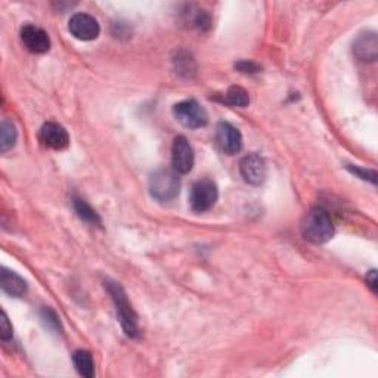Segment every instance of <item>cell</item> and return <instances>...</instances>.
<instances>
[{
  "label": "cell",
  "instance_id": "1",
  "mask_svg": "<svg viewBox=\"0 0 378 378\" xmlns=\"http://www.w3.org/2000/svg\"><path fill=\"white\" fill-rule=\"evenodd\" d=\"M303 238L313 244L328 242L334 235V225L324 209H312L301 222Z\"/></svg>",
  "mask_w": 378,
  "mask_h": 378
},
{
  "label": "cell",
  "instance_id": "2",
  "mask_svg": "<svg viewBox=\"0 0 378 378\" xmlns=\"http://www.w3.org/2000/svg\"><path fill=\"white\" fill-rule=\"evenodd\" d=\"M105 288L109 292V296H111V299L116 304L118 321L121 324V328H123V331L126 333V336H129L132 338L138 337V334H139L138 316H136L135 310H133L123 287L114 281H105Z\"/></svg>",
  "mask_w": 378,
  "mask_h": 378
},
{
  "label": "cell",
  "instance_id": "3",
  "mask_svg": "<svg viewBox=\"0 0 378 378\" xmlns=\"http://www.w3.org/2000/svg\"><path fill=\"white\" fill-rule=\"evenodd\" d=\"M150 192L158 203L173 201L180 192L179 173L170 168H160L150 178Z\"/></svg>",
  "mask_w": 378,
  "mask_h": 378
},
{
  "label": "cell",
  "instance_id": "4",
  "mask_svg": "<svg viewBox=\"0 0 378 378\" xmlns=\"http://www.w3.org/2000/svg\"><path fill=\"white\" fill-rule=\"evenodd\" d=\"M219 198L217 185L212 179H203L195 182L191 189V207L194 212L204 213L210 210Z\"/></svg>",
  "mask_w": 378,
  "mask_h": 378
},
{
  "label": "cell",
  "instance_id": "5",
  "mask_svg": "<svg viewBox=\"0 0 378 378\" xmlns=\"http://www.w3.org/2000/svg\"><path fill=\"white\" fill-rule=\"evenodd\" d=\"M173 114L179 123L188 129H200L209 123V114L194 100L176 104L173 108Z\"/></svg>",
  "mask_w": 378,
  "mask_h": 378
},
{
  "label": "cell",
  "instance_id": "6",
  "mask_svg": "<svg viewBox=\"0 0 378 378\" xmlns=\"http://www.w3.org/2000/svg\"><path fill=\"white\" fill-rule=\"evenodd\" d=\"M68 30L76 39L83 42L95 40L101 33L100 24H97V21L92 15L88 14L72 15L68 22Z\"/></svg>",
  "mask_w": 378,
  "mask_h": 378
},
{
  "label": "cell",
  "instance_id": "7",
  "mask_svg": "<svg viewBox=\"0 0 378 378\" xmlns=\"http://www.w3.org/2000/svg\"><path fill=\"white\" fill-rule=\"evenodd\" d=\"M194 150L185 136H178L172 146V166L179 175L189 173L194 167Z\"/></svg>",
  "mask_w": 378,
  "mask_h": 378
},
{
  "label": "cell",
  "instance_id": "8",
  "mask_svg": "<svg viewBox=\"0 0 378 378\" xmlns=\"http://www.w3.org/2000/svg\"><path fill=\"white\" fill-rule=\"evenodd\" d=\"M216 141L219 148L228 155H235L242 150L241 132L225 121H221L216 127Z\"/></svg>",
  "mask_w": 378,
  "mask_h": 378
},
{
  "label": "cell",
  "instance_id": "9",
  "mask_svg": "<svg viewBox=\"0 0 378 378\" xmlns=\"http://www.w3.org/2000/svg\"><path fill=\"white\" fill-rule=\"evenodd\" d=\"M239 172L247 184L259 187L266 179V163L260 155L250 154L241 160Z\"/></svg>",
  "mask_w": 378,
  "mask_h": 378
},
{
  "label": "cell",
  "instance_id": "10",
  "mask_svg": "<svg viewBox=\"0 0 378 378\" xmlns=\"http://www.w3.org/2000/svg\"><path fill=\"white\" fill-rule=\"evenodd\" d=\"M21 42L33 54H45L51 49V39L49 34L38 26L27 24L21 30Z\"/></svg>",
  "mask_w": 378,
  "mask_h": 378
},
{
  "label": "cell",
  "instance_id": "11",
  "mask_svg": "<svg viewBox=\"0 0 378 378\" xmlns=\"http://www.w3.org/2000/svg\"><path fill=\"white\" fill-rule=\"evenodd\" d=\"M40 141L47 148L56 151H63L70 145L68 132L64 126L55 123V121H49V123L43 125L40 129Z\"/></svg>",
  "mask_w": 378,
  "mask_h": 378
},
{
  "label": "cell",
  "instance_id": "12",
  "mask_svg": "<svg viewBox=\"0 0 378 378\" xmlns=\"http://www.w3.org/2000/svg\"><path fill=\"white\" fill-rule=\"evenodd\" d=\"M353 52L361 61H368V63H374L378 56V40L377 34L370 31L361 34L359 38L353 43Z\"/></svg>",
  "mask_w": 378,
  "mask_h": 378
},
{
  "label": "cell",
  "instance_id": "13",
  "mask_svg": "<svg viewBox=\"0 0 378 378\" xmlns=\"http://www.w3.org/2000/svg\"><path fill=\"white\" fill-rule=\"evenodd\" d=\"M0 285L6 294L12 297H21L27 291V283L18 274L6 269V267H3L2 274H0Z\"/></svg>",
  "mask_w": 378,
  "mask_h": 378
},
{
  "label": "cell",
  "instance_id": "14",
  "mask_svg": "<svg viewBox=\"0 0 378 378\" xmlns=\"http://www.w3.org/2000/svg\"><path fill=\"white\" fill-rule=\"evenodd\" d=\"M72 362H74V367L81 377L92 378L95 375V362L89 352L86 350L74 352V355H72Z\"/></svg>",
  "mask_w": 378,
  "mask_h": 378
},
{
  "label": "cell",
  "instance_id": "15",
  "mask_svg": "<svg viewBox=\"0 0 378 378\" xmlns=\"http://www.w3.org/2000/svg\"><path fill=\"white\" fill-rule=\"evenodd\" d=\"M72 205H74V210H76L77 216L81 219V221L88 222L90 225L101 226V223H102L101 217L97 216V213L83 198L74 197V200H72Z\"/></svg>",
  "mask_w": 378,
  "mask_h": 378
},
{
  "label": "cell",
  "instance_id": "16",
  "mask_svg": "<svg viewBox=\"0 0 378 378\" xmlns=\"http://www.w3.org/2000/svg\"><path fill=\"white\" fill-rule=\"evenodd\" d=\"M18 133L15 126L8 120H3L2 125H0V150L2 152H8L12 150L17 143Z\"/></svg>",
  "mask_w": 378,
  "mask_h": 378
},
{
  "label": "cell",
  "instance_id": "17",
  "mask_svg": "<svg viewBox=\"0 0 378 378\" xmlns=\"http://www.w3.org/2000/svg\"><path fill=\"white\" fill-rule=\"evenodd\" d=\"M225 101H226L229 105L244 108V107H247V105L250 104V96H249L247 90H244L242 88H239V86H233V88H230V89L226 92V95H225Z\"/></svg>",
  "mask_w": 378,
  "mask_h": 378
},
{
  "label": "cell",
  "instance_id": "18",
  "mask_svg": "<svg viewBox=\"0 0 378 378\" xmlns=\"http://www.w3.org/2000/svg\"><path fill=\"white\" fill-rule=\"evenodd\" d=\"M175 64H176L178 72H180V74H185V76L189 77L191 74H194V72H195L194 59L188 54H184V52L178 54V58L175 59Z\"/></svg>",
  "mask_w": 378,
  "mask_h": 378
},
{
  "label": "cell",
  "instance_id": "19",
  "mask_svg": "<svg viewBox=\"0 0 378 378\" xmlns=\"http://www.w3.org/2000/svg\"><path fill=\"white\" fill-rule=\"evenodd\" d=\"M349 170L353 175L359 176L361 179L370 180L371 184H375V182H377V173L374 172V170H365V168H361V167H352V166H349Z\"/></svg>",
  "mask_w": 378,
  "mask_h": 378
},
{
  "label": "cell",
  "instance_id": "20",
  "mask_svg": "<svg viewBox=\"0 0 378 378\" xmlns=\"http://www.w3.org/2000/svg\"><path fill=\"white\" fill-rule=\"evenodd\" d=\"M0 337L5 341L12 337V325L5 312H2V320H0Z\"/></svg>",
  "mask_w": 378,
  "mask_h": 378
},
{
  "label": "cell",
  "instance_id": "21",
  "mask_svg": "<svg viewBox=\"0 0 378 378\" xmlns=\"http://www.w3.org/2000/svg\"><path fill=\"white\" fill-rule=\"evenodd\" d=\"M42 318L46 321V324H47L49 328H52V330L58 331V328H61V324L58 321V316L51 309H45Z\"/></svg>",
  "mask_w": 378,
  "mask_h": 378
},
{
  "label": "cell",
  "instance_id": "22",
  "mask_svg": "<svg viewBox=\"0 0 378 378\" xmlns=\"http://www.w3.org/2000/svg\"><path fill=\"white\" fill-rule=\"evenodd\" d=\"M235 68H238L241 72H246V74H253V72H258L260 71V67L258 64L251 63V61H241V63H238L235 65Z\"/></svg>",
  "mask_w": 378,
  "mask_h": 378
},
{
  "label": "cell",
  "instance_id": "23",
  "mask_svg": "<svg viewBox=\"0 0 378 378\" xmlns=\"http://www.w3.org/2000/svg\"><path fill=\"white\" fill-rule=\"evenodd\" d=\"M367 283L368 285L371 287V290L374 292H377V271H371L368 275H367Z\"/></svg>",
  "mask_w": 378,
  "mask_h": 378
}]
</instances>
